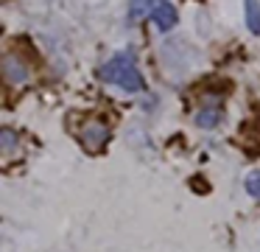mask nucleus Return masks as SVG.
<instances>
[{
    "mask_svg": "<svg viewBox=\"0 0 260 252\" xmlns=\"http://www.w3.org/2000/svg\"><path fill=\"white\" fill-rule=\"evenodd\" d=\"M101 78L123 87L126 93H143V90H146V81H143V76H140V70H137V65H135L129 50L115 53L112 59L101 67Z\"/></svg>",
    "mask_w": 260,
    "mask_h": 252,
    "instance_id": "1",
    "label": "nucleus"
},
{
    "mask_svg": "<svg viewBox=\"0 0 260 252\" xmlns=\"http://www.w3.org/2000/svg\"><path fill=\"white\" fill-rule=\"evenodd\" d=\"M154 6H148V11H151V20L157 22L159 31H171V28L176 25V20H179V11H176L174 3H168V0H151Z\"/></svg>",
    "mask_w": 260,
    "mask_h": 252,
    "instance_id": "2",
    "label": "nucleus"
},
{
    "mask_svg": "<svg viewBox=\"0 0 260 252\" xmlns=\"http://www.w3.org/2000/svg\"><path fill=\"white\" fill-rule=\"evenodd\" d=\"M107 140H109V126L101 121H90L84 126V132H81V143L90 151H101L107 146Z\"/></svg>",
    "mask_w": 260,
    "mask_h": 252,
    "instance_id": "3",
    "label": "nucleus"
},
{
    "mask_svg": "<svg viewBox=\"0 0 260 252\" xmlns=\"http://www.w3.org/2000/svg\"><path fill=\"white\" fill-rule=\"evenodd\" d=\"M246 28L260 37V3L257 0H246Z\"/></svg>",
    "mask_w": 260,
    "mask_h": 252,
    "instance_id": "4",
    "label": "nucleus"
},
{
    "mask_svg": "<svg viewBox=\"0 0 260 252\" xmlns=\"http://www.w3.org/2000/svg\"><path fill=\"white\" fill-rule=\"evenodd\" d=\"M218 115H221L218 109H199L196 112V123L202 129H213L215 123H218Z\"/></svg>",
    "mask_w": 260,
    "mask_h": 252,
    "instance_id": "5",
    "label": "nucleus"
},
{
    "mask_svg": "<svg viewBox=\"0 0 260 252\" xmlns=\"http://www.w3.org/2000/svg\"><path fill=\"white\" fill-rule=\"evenodd\" d=\"M243 185H246V193L252 196V199H260V171H252V174H246V179H243Z\"/></svg>",
    "mask_w": 260,
    "mask_h": 252,
    "instance_id": "6",
    "label": "nucleus"
},
{
    "mask_svg": "<svg viewBox=\"0 0 260 252\" xmlns=\"http://www.w3.org/2000/svg\"><path fill=\"white\" fill-rule=\"evenodd\" d=\"M0 140H3V151H6V154L14 149V143H17V137H14L12 129H3V132H0Z\"/></svg>",
    "mask_w": 260,
    "mask_h": 252,
    "instance_id": "7",
    "label": "nucleus"
}]
</instances>
